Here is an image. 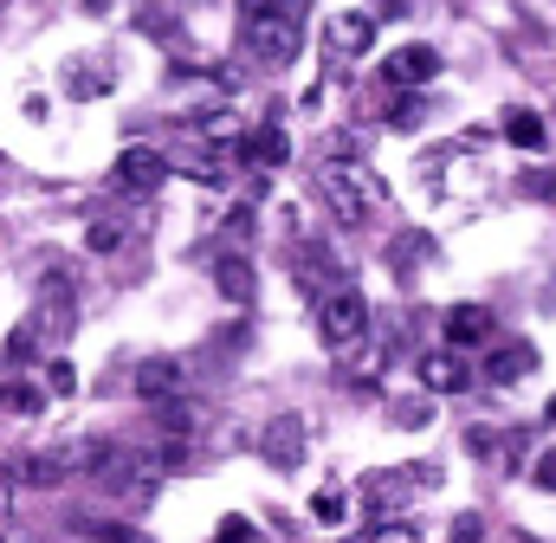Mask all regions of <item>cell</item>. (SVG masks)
Masks as SVG:
<instances>
[{"mask_svg": "<svg viewBox=\"0 0 556 543\" xmlns=\"http://www.w3.org/2000/svg\"><path fill=\"white\" fill-rule=\"evenodd\" d=\"M247 155H253V162H266V168H278V162L291 155V142H285V130H273V124H266V130L247 136Z\"/></svg>", "mask_w": 556, "mask_h": 543, "instance_id": "cell-16", "label": "cell"}, {"mask_svg": "<svg viewBox=\"0 0 556 543\" xmlns=\"http://www.w3.org/2000/svg\"><path fill=\"white\" fill-rule=\"evenodd\" d=\"M420 382H427V395H459V389H472V369H466L459 350H427L420 356Z\"/></svg>", "mask_w": 556, "mask_h": 543, "instance_id": "cell-8", "label": "cell"}, {"mask_svg": "<svg viewBox=\"0 0 556 543\" xmlns=\"http://www.w3.org/2000/svg\"><path fill=\"white\" fill-rule=\"evenodd\" d=\"M505 142H518V149H544V142H551V124H544L538 111H505Z\"/></svg>", "mask_w": 556, "mask_h": 543, "instance_id": "cell-15", "label": "cell"}, {"mask_svg": "<svg viewBox=\"0 0 556 543\" xmlns=\"http://www.w3.org/2000/svg\"><path fill=\"white\" fill-rule=\"evenodd\" d=\"M137 395H142L149 407L175 402V395H181V369H175L168 356H155V363H142V369H137Z\"/></svg>", "mask_w": 556, "mask_h": 543, "instance_id": "cell-13", "label": "cell"}, {"mask_svg": "<svg viewBox=\"0 0 556 543\" xmlns=\"http://www.w3.org/2000/svg\"><path fill=\"white\" fill-rule=\"evenodd\" d=\"M162 181H168V162H162L155 149H124L117 168H111V188H117L124 201H149Z\"/></svg>", "mask_w": 556, "mask_h": 543, "instance_id": "cell-6", "label": "cell"}, {"mask_svg": "<svg viewBox=\"0 0 556 543\" xmlns=\"http://www.w3.org/2000/svg\"><path fill=\"white\" fill-rule=\"evenodd\" d=\"M369 543H415V531H408V525H376Z\"/></svg>", "mask_w": 556, "mask_h": 543, "instance_id": "cell-23", "label": "cell"}, {"mask_svg": "<svg viewBox=\"0 0 556 543\" xmlns=\"http://www.w3.org/2000/svg\"><path fill=\"white\" fill-rule=\"evenodd\" d=\"M0 407H7V414H39V407H46V389H33V382H0Z\"/></svg>", "mask_w": 556, "mask_h": 543, "instance_id": "cell-19", "label": "cell"}, {"mask_svg": "<svg viewBox=\"0 0 556 543\" xmlns=\"http://www.w3.org/2000/svg\"><path fill=\"white\" fill-rule=\"evenodd\" d=\"M433 72H440V52H433V46H402V52L382 59V78H389V85H427Z\"/></svg>", "mask_w": 556, "mask_h": 543, "instance_id": "cell-10", "label": "cell"}, {"mask_svg": "<svg viewBox=\"0 0 556 543\" xmlns=\"http://www.w3.org/2000/svg\"><path fill=\"white\" fill-rule=\"evenodd\" d=\"M304 46V20L291 7H266V13H247V52L266 59V65H291Z\"/></svg>", "mask_w": 556, "mask_h": 543, "instance_id": "cell-3", "label": "cell"}, {"mask_svg": "<svg viewBox=\"0 0 556 543\" xmlns=\"http://www.w3.org/2000/svg\"><path fill=\"white\" fill-rule=\"evenodd\" d=\"M317 337H324V350H356L363 337H369V298L356 291V285H337L324 304H317Z\"/></svg>", "mask_w": 556, "mask_h": 543, "instance_id": "cell-2", "label": "cell"}, {"mask_svg": "<svg viewBox=\"0 0 556 543\" xmlns=\"http://www.w3.org/2000/svg\"><path fill=\"white\" fill-rule=\"evenodd\" d=\"M389 124H395V130H415V124H420V104H395V117H389Z\"/></svg>", "mask_w": 556, "mask_h": 543, "instance_id": "cell-24", "label": "cell"}, {"mask_svg": "<svg viewBox=\"0 0 556 543\" xmlns=\"http://www.w3.org/2000/svg\"><path fill=\"white\" fill-rule=\"evenodd\" d=\"M220 543H247V518H227L220 525Z\"/></svg>", "mask_w": 556, "mask_h": 543, "instance_id": "cell-26", "label": "cell"}, {"mask_svg": "<svg viewBox=\"0 0 556 543\" xmlns=\"http://www.w3.org/2000/svg\"><path fill=\"white\" fill-rule=\"evenodd\" d=\"M214 285H220V298H227V304H253V266H247L240 253H220Z\"/></svg>", "mask_w": 556, "mask_h": 543, "instance_id": "cell-14", "label": "cell"}, {"mask_svg": "<svg viewBox=\"0 0 556 543\" xmlns=\"http://www.w3.org/2000/svg\"><path fill=\"white\" fill-rule=\"evenodd\" d=\"M376 46V13H337L330 33H324V52L330 59H363Z\"/></svg>", "mask_w": 556, "mask_h": 543, "instance_id": "cell-7", "label": "cell"}, {"mask_svg": "<svg viewBox=\"0 0 556 543\" xmlns=\"http://www.w3.org/2000/svg\"><path fill=\"white\" fill-rule=\"evenodd\" d=\"M260 453L273 459L278 472L304 466V420H298V414H278L273 427H266V440H260Z\"/></svg>", "mask_w": 556, "mask_h": 543, "instance_id": "cell-9", "label": "cell"}, {"mask_svg": "<svg viewBox=\"0 0 556 543\" xmlns=\"http://www.w3.org/2000/svg\"><path fill=\"white\" fill-rule=\"evenodd\" d=\"M538 369V343H498L492 356H485V382H518V376H531Z\"/></svg>", "mask_w": 556, "mask_h": 543, "instance_id": "cell-12", "label": "cell"}, {"mask_svg": "<svg viewBox=\"0 0 556 543\" xmlns=\"http://www.w3.org/2000/svg\"><path fill=\"white\" fill-rule=\"evenodd\" d=\"M551 420H556V402H551Z\"/></svg>", "mask_w": 556, "mask_h": 543, "instance_id": "cell-27", "label": "cell"}, {"mask_svg": "<svg viewBox=\"0 0 556 543\" xmlns=\"http://www.w3.org/2000/svg\"><path fill=\"white\" fill-rule=\"evenodd\" d=\"M311 512H317L324 525H343V512H350V505H343L337 492H317V505H311Z\"/></svg>", "mask_w": 556, "mask_h": 543, "instance_id": "cell-22", "label": "cell"}, {"mask_svg": "<svg viewBox=\"0 0 556 543\" xmlns=\"http://www.w3.org/2000/svg\"><path fill=\"white\" fill-rule=\"evenodd\" d=\"M78 531H91V538H104V543H149L142 531H130V525H78Z\"/></svg>", "mask_w": 556, "mask_h": 543, "instance_id": "cell-20", "label": "cell"}, {"mask_svg": "<svg viewBox=\"0 0 556 543\" xmlns=\"http://www.w3.org/2000/svg\"><path fill=\"white\" fill-rule=\"evenodd\" d=\"M531 485H538V492H556V446H551V453H538V466H531Z\"/></svg>", "mask_w": 556, "mask_h": 543, "instance_id": "cell-21", "label": "cell"}, {"mask_svg": "<svg viewBox=\"0 0 556 543\" xmlns=\"http://www.w3.org/2000/svg\"><path fill=\"white\" fill-rule=\"evenodd\" d=\"M124 240H130V227H124V220H111V214H98V220L85 227V247H91V253H117Z\"/></svg>", "mask_w": 556, "mask_h": 543, "instance_id": "cell-17", "label": "cell"}, {"mask_svg": "<svg viewBox=\"0 0 556 543\" xmlns=\"http://www.w3.org/2000/svg\"><path fill=\"white\" fill-rule=\"evenodd\" d=\"M155 427H162V440H188V427H194V407L175 395V402L155 407Z\"/></svg>", "mask_w": 556, "mask_h": 543, "instance_id": "cell-18", "label": "cell"}, {"mask_svg": "<svg viewBox=\"0 0 556 543\" xmlns=\"http://www.w3.org/2000/svg\"><path fill=\"white\" fill-rule=\"evenodd\" d=\"M162 466H168V453L155 459V453H130V446H111V453H104V466H98L91 479H98V492H111V498H142V492H155Z\"/></svg>", "mask_w": 556, "mask_h": 543, "instance_id": "cell-4", "label": "cell"}, {"mask_svg": "<svg viewBox=\"0 0 556 543\" xmlns=\"http://www.w3.org/2000/svg\"><path fill=\"white\" fill-rule=\"evenodd\" d=\"M453 543H479V518H459L453 525Z\"/></svg>", "mask_w": 556, "mask_h": 543, "instance_id": "cell-25", "label": "cell"}, {"mask_svg": "<svg viewBox=\"0 0 556 543\" xmlns=\"http://www.w3.org/2000/svg\"><path fill=\"white\" fill-rule=\"evenodd\" d=\"M492 337V311L485 304H453L446 311V343L453 350H472V343H485Z\"/></svg>", "mask_w": 556, "mask_h": 543, "instance_id": "cell-11", "label": "cell"}, {"mask_svg": "<svg viewBox=\"0 0 556 543\" xmlns=\"http://www.w3.org/2000/svg\"><path fill=\"white\" fill-rule=\"evenodd\" d=\"M317 194L330 201V214L343 227H363L369 207H376V181H363V168H343V162H324L317 168Z\"/></svg>", "mask_w": 556, "mask_h": 543, "instance_id": "cell-5", "label": "cell"}, {"mask_svg": "<svg viewBox=\"0 0 556 543\" xmlns=\"http://www.w3.org/2000/svg\"><path fill=\"white\" fill-rule=\"evenodd\" d=\"M104 453H111V440H59V446L33 453V459L20 466V479H26V485H65V479H78V472H98Z\"/></svg>", "mask_w": 556, "mask_h": 543, "instance_id": "cell-1", "label": "cell"}]
</instances>
